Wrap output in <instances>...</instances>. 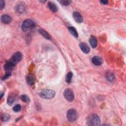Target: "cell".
<instances>
[{
	"instance_id": "obj_1",
	"label": "cell",
	"mask_w": 126,
	"mask_h": 126,
	"mask_svg": "<svg viewBox=\"0 0 126 126\" xmlns=\"http://www.w3.org/2000/svg\"><path fill=\"white\" fill-rule=\"evenodd\" d=\"M87 124L89 126H99L100 124V119L96 114L90 115L87 118Z\"/></svg>"
},
{
	"instance_id": "obj_2",
	"label": "cell",
	"mask_w": 126,
	"mask_h": 126,
	"mask_svg": "<svg viewBox=\"0 0 126 126\" xmlns=\"http://www.w3.org/2000/svg\"><path fill=\"white\" fill-rule=\"evenodd\" d=\"M55 92L52 90L44 89L40 92V96L43 98L51 99L55 97Z\"/></svg>"
},
{
	"instance_id": "obj_3",
	"label": "cell",
	"mask_w": 126,
	"mask_h": 126,
	"mask_svg": "<svg viewBox=\"0 0 126 126\" xmlns=\"http://www.w3.org/2000/svg\"><path fill=\"white\" fill-rule=\"evenodd\" d=\"M78 117L77 111L75 109H70L67 113V118L70 122H73L76 120Z\"/></svg>"
},
{
	"instance_id": "obj_4",
	"label": "cell",
	"mask_w": 126,
	"mask_h": 126,
	"mask_svg": "<svg viewBox=\"0 0 126 126\" xmlns=\"http://www.w3.org/2000/svg\"><path fill=\"white\" fill-rule=\"evenodd\" d=\"M35 26L34 22L31 19H26L24 20L22 24L21 29L23 32H26Z\"/></svg>"
},
{
	"instance_id": "obj_5",
	"label": "cell",
	"mask_w": 126,
	"mask_h": 126,
	"mask_svg": "<svg viewBox=\"0 0 126 126\" xmlns=\"http://www.w3.org/2000/svg\"><path fill=\"white\" fill-rule=\"evenodd\" d=\"M65 98L69 101H72L74 99V95L72 91L70 89H66L64 92Z\"/></svg>"
},
{
	"instance_id": "obj_6",
	"label": "cell",
	"mask_w": 126,
	"mask_h": 126,
	"mask_svg": "<svg viewBox=\"0 0 126 126\" xmlns=\"http://www.w3.org/2000/svg\"><path fill=\"white\" fill-rule=\"evenodd\" d=\"M16 64L14 63L12 60L8 61L5 64L4 66V69L6 72V73H11L14 69L15 66Z\"/></svg>"
},
{
	"instance_id": "obj_7",
	"label": "cell",
	"mask_w": 126,
	"mask_h": 126,
	"mask_svg": "<svg viewBox=\"0 0 126 126\" xmlns=\"http://www.w3.org/2000/svg\"><path fill=\"white\" fill-rule=\"evenodd\" d=\"M72 16H73V17L74 20L77 23H81L83 21V18L82 15L78 12H73V13L72 14Z\"/></svg>"
},
{
	"instance_id": "obj_8",
	"label": "cell",
	"mask_w": 126,
	"mask_h": 126,
	"mask_svg": "<svg viewBox=\"0 0 126 126\" xmlns=\"http://www.w3.org/2000/svg\"><path fill=\"white\" fill-rule=\"evenodd\" d=\"M22 59V54L19 52H16L15 53L13 57H12V61L15 63V64L19 62Z\"/></svg>"
},
{
	"instance_id": "obj_9",
	"label": "cell",
	"mask_w": 126,
	"mask_h": 126,
	"mask_svg": "<svg viewBox=\"0 0 126 126\" xmlns=\"http://www.w3.org/2000/svg\"><path fill=\"white\" fill-rule=\"evenodd\" d=\"M92 63L97 66H101L103 63L102 59L99 56H95L92 58Z\"/></svg>"
},
{
	"instance_id": "obj_10",
	"label": "cell",
	"mask_w": 126,
	"mask_h": 126,
	"mask_svg": "<svg viewBox=\"0 0 126 126\" xmlns=\"http://www.w3.org/2000/svg\"><path fill=\"white\" fill-rule=\"evenodd\" d=\"M79 47L81 50L85 54H88L90 52V48L85 43L81 42L79 44Z\"/></svg>"
},
{
	"instance_id": "obj_11",
	"label": "cell",
	"mask_w": 126,
	"mask_h": 126,
	"mask_svg": "<svg viewBox=\"0 0 126 126\" xmlns=\"http://www.w3.org/2000/svg\"><path fill=\"white\" fill-rule=\"evenodd\" d=\"M26 80L28 84L30 85H32L35 83V77L32 74H29L26 76Z\"/></svg>"
},
{
	"instance_id": "obj_12",
	"label": "cell",
	"mask_w": 126,
	"mask_h": 126,
	"mask_svg": "<svg viewBox=\"0 0 126 126\" xmlns=\"http://www.w3.org/2000/svg\"><path fill=\"white\" fill-rule=\"evenodd\" d=\"M1 21L3 23L9 24L11 22L12 18L9 15L5 14L2 15V16L1 17Z\"/></svg>"
},
{
	"instance_id": "obj_13",
	"label": "cell",
	"mask_w": 126,
	"mask_h": 126,
	"mask_svg": "<svg viewBox=\"0 0 126 126\" xmlns=\"http://www.w3.org/2000/svg\"><path fill=\"white\" fill-rule=\"evenodd\" d=\"M89 42L91 44V47L93 48H95L97 47V44H98V42H97V40L96 38L94 36H92L90 37V39L89 40Z\"/></svg>"
},
{
	"instance_id": "obj_14",
	"label": "cell",
	"mask_w": 126,
	"mask_h": 126,
	"mask_svg": "<svg viewBox=\"0 0 126 126\" xmlns=\"http://www.w3.org/2000/svg\"><path fill=\"white\" fill-rule=\"evenodd\" d=\"M48 7L49 10L53 13H57L58 11V7L55 4L52 2H48Z\"/></svg>"
},
{
	"instance_id": "obj_15",
	"label": "cell",
	"mask_w": 126,
	"mask_h": 126,
	"mask_svg": "<svg viewBox=\"0 0 126 126\" xmlns=\"http://www.w3.org/2000/svg\"><path fill=\"white\" fill-rule=\"evenodd\" d=\"M39 33L46 39L48 40H50L51 39V38L50 36V35L47 32H46L45 30L42 29H39Z\"/></svg>"
},
{
	"instance_id": "obj_16",
	"label": "cell",
	"mask_w": 126,
	"mask_h": 126,
	"mask_svg": "<svg viewBox=\"0 0 126 126\" xmlns=\"http://www.w3.org/2000/svg\"><path fill=\"white\" fill-rule=\"evenodd\" d=\"M69 30L70 33L75 38H77L78 37V34L76 29L73 27H69Z\"/></svg>"
},
{
	"instance_id": "obj_17",
	"label": "cell",
	"mask_w": 126,
	"mask_h": 126,
	"mask_svg": "<svg viewBox=\"0 0 126 126\" xmlns=\"http://www.w3.org/2000/svg\"><path fill=\"white\" fill-rule=\"evenodd\" d=\"M106 78L109 82H113L115 79L114 74L111 72H108L106 73Z\"/></svg>"
},
{
	"instance_id": "obj_18",
	"label": "cell",
	"mask_w": 126,
	"mask_h": 126,
	"mask_svg": "<svg viewBox=\"0 0 126 126\" xmlns=\"http://www.w3.org/2000/svg\"><path fill=\"white\" fill-rule=\"evenodd\" d=\"M15 97L14 96V95H9V96L8 98V99H7L8 104L10 106L12 105L14 103V101H15Z\"/></svg>"
},
{
	"instance_id": "obj_19",
	"label": "cell",
	"mask_w": 126,
	"mask_h": 126,
	"mask_svg": "<svg viewBox=\"0 0 126 126\" xmlns=\"http://www.w3.org/2000/svg\"><path fill=\"white\" fill-rule=\"evenodd\" d=\"M11 116L8 113H4L1 116V119L2 121L3 122H7L10 120Z\"/></svg>"
},
{
	"instance_id": "obj_20",
	"label": "cell",
	"mask_w": 126,
	"mask_h": 126,
	"mask_svg": "<svg viewBox=\"0 0 126 126\" xmlns=\"http://www.w3.org/2000/svg\"><path fill=\"white\" fill-rule=\"evenodd\" d=\"M16 11L19 13H24L25 11V8L23 5H19L16 7Z\"/></svg>"
},
{
	"instance_id": "obj_21",
	"label": "cell",
	"mask_w": 126,
	"mask_h": 126,
	"mask_svg": "<svg viewBox=\"0 0 126 126\" xmlns=\"http://www.w3.org/2000/svg\"><path fill=\"white\" fill-rule=\"evenodd\" d=\"M73 76V74L71 72H69L66 76V81L67 83H70L71 81V79H72V77Z\"/></svg>"
},
{
	"instance_id": "obj_22",
	"label": "cell",
	"mask_w": 126,
	"mask_h": 126,
	"mask_svg": "<svg viewBox=\"0 0 126 126\" xmlns=\"http://www.w3.org/2000/svg\"><path fill=\"white\" fill-rule=\"evenodd\" d=\"M21 100L25 102H28L30 101V98L29 97L26 95H23L21 96Z\"/></svg>"
},
{
	"instance_id": "obj_23",
	"label": "cell",
	"mask_w": 126,
	"mask_h": 126,
	"mask_svg": "<svg viewBox=\"0 0 126 126\" xmlns=\"http://www.w3.org/2000/svg\"><path fill=\"white\" fill-rule=\"evenodd\" d=\"M62 5L64 6H68L70 5L71 3L70 1H69V0H62V1H59Z\"/></svg>"
},
{
	"instance_id": "obj_24",
	"label": "cell",
	"mask_w": 126,
	"mask_h": 126,
	"mask_svg": "<svg viewBox=\"0 0 126 126\" xmlns=\"http://www.w3.org/2000/svg\"><path fill=\"white\" fill-rule=\"evenodd\" d=\"M21 106L20 104H17L13 107V110L15 112H19L21 110Z\"/></svg>"
},
{
	"instance_id": "obj_25",
	"label": "cell",
	"mask_w": 126,
	"mask_h": 126,
	"mask_svg": "<svg viewBox=\"0 0 126 126\" xmlns=\"http://www.w3.org/2000/svg\"><path fill=\"white\" fill-rule=\"evenodd\" d=\"M5 7V1H3V0H1L0 1V9L1 10L4 9Z\"/></svg>"
},
{
	"instance_id": "obj_26",
	"label": "cell",
	"mask_w": 126,
	"mask_h": 126,
	"mask_svg": "<svg viewBox=\"0 0 126 126\" xmlns=\"http://www.w3.org/2000/svg\"><path fill=\"white\" fill-rule=\"evenodd\" d=\"M11 73H6L5 75L2 78V80H5L7 79H8L11 76Z\"/></svg>"
},
{
	"instance_id": "obj_27",
	"label": "cell",
	"mask_w": 126,
	"mask_h": 126,
	"mask_svg": "<svg viewBox=\"0 0 126 126\" xmlns=\"http://www.w3.org/2000/svg\"><path fill=\"white\" fill-rule=\"evenodd\" d=\"M99 2L103 5H107L108 3V2L107 1H100Z\"/></svg>"
},
{
	"instance_id": "obj_28",
	"label": "cell",
	"mask_w": 126,
	"mask_h": 126,
	"mask_svg": "<svg viewBox=\"0 0 126 126\" xmlns=\"http://www.w3.org/2000/svg\"><path fill=\"white\" fill-rule=\"evenodd\" d=\"M4 93H1V98H2V97H3V95H4Z\"/></svg>"
}]
</instances>
